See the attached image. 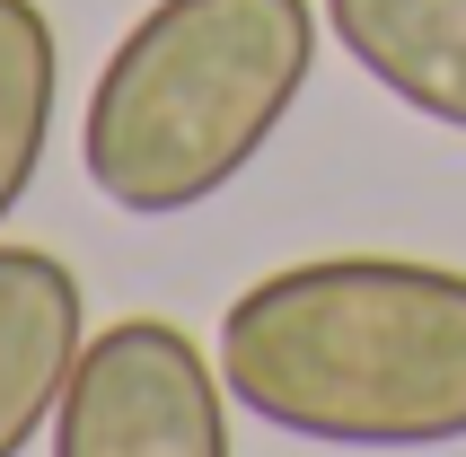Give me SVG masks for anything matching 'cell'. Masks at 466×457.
Instances as JSON below:
<instances>
[{
	"label": "cell",
	"mask_w": 466,
	"mask_h": 457,
	"mask_svg": "<svg viewBox=\"0 0 466 457\" xmlns=\"http://www.w3.org/2000/svg\"><path fill=\"white\" fill-rule=\"evenodd\" d=\"M220 387L290 440H466V273L414 255H317L247 281L220 317Z\"/></svg>",
	"instance_id": "6da1fadb"
},
{
	"label": "cell",
	"mask_w": 466,
	"mask_h": 457,
	"mask_svg": "<svg viewBox=\"0 0 466 457\" xmlns=\"http://www.w3.org/2000/svg\"><path fill=\"white\" fill-rule=\"evenodd\" d=\"M309 71V0H150L88 88L79 168L132 220L203 211L290 124Z\"/></svg>",
	"instance_id": "7a4b0ae2"
},
{
	"label": "cell",
	"mask_w": 466,
	"mask_h": 457,
	"mask_svg": "<svg viewBox=\"0 0 466 457\" xmlns=\"http://www.w3.org/2000/svg\"><path fill=\"white\" fill-rule=\"evenodd\" d=\"M53 457H229L220 361L167 317H115L79 343L53 405Z\"/></svg>",
	"instance_id": "3957f363"
},
{
	"label": "cell",
	"mask_w": 466,
	"mask_h": 457,
	"mask_svg": "<svg viewBox=\"0 0 466 457\" xmlns=\"http://www.w3.org/2000/svg\"><path fill=\"white\" fill-rule=\"evenodd\" d=\"M79 343H88L79 273L45 247H0V457H26V440L53 432Z\"/></svg>",
	"instance_id": "277c9868"
},
{
	"label": "cell",
	"mask_w": 466,
	"mask_h": 457,
	"mask_svg": "<svg viewBox=\"0 0 466 457\" xmlns=\"http://www.w3.org/2000/svg\"><path fill=\"white\" fill-rule=\"evenodd\" d=\"M326 26L396 106L466 132V0H326Z\"/></svg>",
	"instance_id": "5b68a950"
},
{
	"label": "cell",
	"mask_w": 466,
	"mask_h": 457,
	"mask_svg": "<svg viewBox=\"0 0 466 457\" xmlns=\"http://www.w3.org/2000/svg\"><path fill=\"white\" fill-rule=\"evenodd\" d=\"M53 97H62V45L35 0H0V220L26 203L53 141Z\"/></svg>",
	"instance_id": "8992f818"
}]
</instances>
